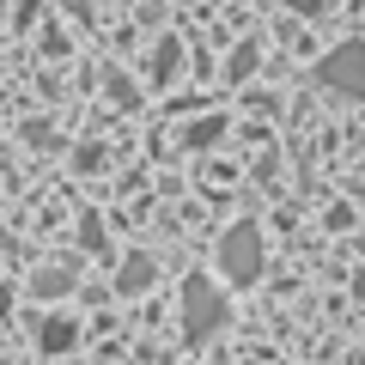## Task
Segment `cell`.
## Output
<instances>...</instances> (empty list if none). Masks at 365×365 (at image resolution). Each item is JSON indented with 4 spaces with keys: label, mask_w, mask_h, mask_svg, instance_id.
I'll return each mask as SVG.
<instances>
[{
    "label": "cell",
    "mask_w": 365,
    "mask_h": 365,
    "mask_svg": "<svg viewBox=\"0 0 365 365\" xmlns=\"http://www.w3.org/2000/svg\"><path fill=\"white\" fill-rule=\"evenodd\" d=\"M225 299H220V287H213L207 274H189L182 280V341L189 347H201V341H213L225 329Z\"/></svg>",
    "instance_id": "1"
},
{
    "label": "cell",
    "mask_w": 365,
    "mask_h": 365,
    "mask_svg": "<svg viewBox=\"0 0 365 365\" xmlns=\"http://www.w3.org/2000/svg\"><path fill=\"white\" fill-rule=\"evenodd\" d=\"M262 268H268L262 225H256V220H237L232 232L220 237V274L232 280V287H250V280H262Z\"/></svg>",
    "instance_id": "2"
},
{
    "label": "cell",
    "mask_w": 365,
    "mask_h": 365,
    "mask_svg": "<svg viewBox=\"0 0 365 365\" xmlns=\"http://www.w3.org/2000/svg\"><path fill=\"white\" fill-rule=\"evenodd\" d=\"M317 79L329 91H341V98H359L365 91V43H341L335 55H323L317 61Z\"/></svg>",
    "instance_id": "3"
},
{
    "label": "cell",
    "mask_w": 365,
    "mask_h": 365,
    "mask_svg": "<svg viewBox=\"0 0 365 365\" xmlns=\"http://www.w3.org/2000/svg\"><path fill=\"white\" fill-rule=\"evenodd\" d=\"M37 347L49 353V359H67V353L79 347V323L73 317H43L37 323Z\"/></svg>",
    "instance_id": "4"
},
{
    "label": "cell",
    "mask_w": 365,
    "mask_h": 365,
    "mask_svg": "<svg viewBox=\"0 0 365 365\" xmlns=\"http://www.w3.org/2000/svg\"><path fill=\"white\" fill-rule=\"evenodd\" d=\"M73 287H79L73 262H55V268H37V274H31V299H67Z\"/></svg>",
    "instance_id": "5"
},
{
    "label": "cell",
    "mask_w": 365,
    "mask_h": 365,
    "mask_svg": "<svg viewBox=\"0 0 365 365\" xmlns=\"http://www.w3.org/2000/svg\"><path fill=\"white\" fill-rule=\"evenodd\" d=\"M158 280V268H153V256H140V250H134L128 262H122V274H116V292L122 299H134V292H146Z\"/></svg>",
    "instance_id": "6"
},
{
    "label": "cell",
    "mask_w": 365,
    "mask_h": 365,
    "mask_svg": "<svg viewBox=\"0 0 365 365\" xmlns=\"http://www.w3.org/2000/svg\"><path fill=\"white\" fill-rule=\"evenodd\" d=\"M177 61H182V43L165 37V43L153 49V79H170V73H177Z\"/></svg>",
    "instance_id": "7"
},
{
    "label": "cell",
    "mask_w": 365,
    "mask_h": 365,
    "mask_svg": "<svg viewBox=\"0 0 365 365\" xmlns=\"http://www.w3.org/2000/svg\"><path fill=\"white\" fill-rule=\"evenodd\" d=\"M79 244H86L91 256H104V220H98V213H86V220H79Z\"/></svg>",
    "instance_id": "8"
},
{
    "label": "cell",
    "mask_w": 365,
    "mask_h": 365,
    "mask_svg": "<svg viewBox=\"0 0 365 365\" xmlns=\"http://www.w3.org/2000/svg\"><path fill=\"white\" fill-rule=\"evenodd\" d=\"M207 140H220V122H195V128H189V146H207Z\"/></svg>",
    "instance_id": "9"
},
{
    "label": "cell",
    "mask_w": 365,
    "mask_h": 365,
    "mask_svg": "<svg viewBox=\"0 0 365 365\" xmlns=\"http://www.w3.org/2000/svg\"><path fill=\"white\" fill-rule=\"evenodd\" d=\"M250 67H256V43H244V49H237V55H232V79H244V73H250Z\"/></svg>",
    "instance_id": "10"
},
{
    "label": "cell",
    "mask_w": 365,
    "mask_h": 365,
    "mask_svg": "<svg viewBox=\"0 0 365 365\" xmlns=\"http://www.w3.org/2000/svg\"><path fill=\"white\" fill-rule=\"evenodd\" d=\"M25 140H31V146H55V134H49V122H31Z\"/></svg>",
    "instance_id": "11"
},
{
    "label": "cell",
    "mask_w": 365,
    "mask_h": 365,
    "mask_svg": "<svg viewBox=\"0 0 365 365\" xmlns=\"http://www.w3.org/2000/svg\"><path fill=\"white\" fill-rule=\"evenodd\" d=\"M67 13H79V19H91V0H61Z\"/></svg>",
    "instance_id": "12"
},
{
    "label": "cell",
    "mask_w": 365,
    "mask_h": 365,
    "mask_svg": "<svg viewBox=\"0 0 365 365\" xmlns=\"http://www.w3.org/2000/svg\"><path fill=\"white\" fill-rule=\"evenodd\" d=\"M292 13H323V0H292Z\"/></svg>",
    "instance_id": "13"
},
{
    "label": "cell",
    "mask_w": 365,
    "mask_h": 365,
    "mask_svg": "<svg viewBox=\"0 0 365 365\" xmlns=\"http://www.w3.org/2000/svg\"><path fill=\"white\" fill-rule=\"evenodd\" d=\"M0 365H13V359H6V353H0Z\"/></svg>",
    "instance_id": "14"
}]
</instances>
